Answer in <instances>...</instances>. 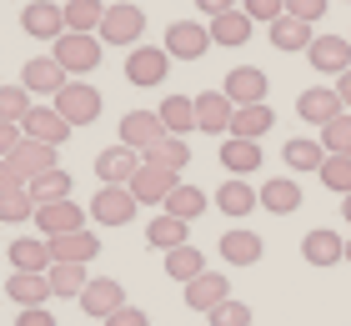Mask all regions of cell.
<instances>
[{"label": "cell", "mask_w": 351, "mask_h": 326, "mask_svg": "<svg viewBox=\"0 0 351 326\" xmlns=\"http://www.w3.org/2000/svg\"><path fill=\"white\" fill-rule=\"evenodd\" d=\"M101 45H121V51H136L141 36H146V10L121 0V5H106V21H101Z\"/></svg>", "instance_id": "1"}, {"label": "cell", "mask_w": 351, "mask_h": 326, "mask_svg": "<svg viewBox=\"0 0 351 326\" xmlns=\"http://www.w3.org/2000/svg\"><path fill=\"white\" fill-rule=\"evenodd\" d=\"M51 56L60 60V71L66 75H90L95 65H101V36H81V30H66L56 45H51Z\"/></svg>", "instance_id": "2"}, {"label": "cell", "mask_w": 351, "mask_h": 326, "mask_svg": "<svg viewBox=\"0 0 351 326\" xmlns=\"http://www.w3.org/2000/svg\"><path fill=\"white\" fill-rule=\"evenodd\" d=\"M21 30H25V36L30 40H60V36H66V5H60V0H30V5L21 10Z\"/></svg>", "instance_id": "3"}, {"label": "cell", "mask_w": 351, "mask_h": 326, "mask_svg": "<svg viewBox=\"0 0 351 326\" xmlns=\"http://www.w3.org/2000/svg\"><path fill=\"white\" fill-rule=\"evenodd\" d=\"M171 71V56H166V45H146L141 40L136 51H125V80L141 91H151V86H161Z\"/></svg>", "instance_id": "4"}, {"label": "cell", "mask_w": 351, "mask_h": 326, "mask_svg": "<svg viewBox=\"0 0 351 326\" xmlns=\"http://www.w3.org/2000/svg\"><path fill=\"white\" fill-rule=\"evenodd\" d=\"M51 106H56L71 126H95V121H101V91L86 86V80H71V86L60 91Z\"/></svg>", "instance_id": "5"}, {"label": "cell", "mask_w": 351, "mask_h": 326, "mask_svg": "<svg viewBox=\"0 0 351 326\" xmlns=\"http://www.w3.org/2000/svg\"><path fill=\"white\" fill-rule=\"evenodd\" d=\"M211 51V25L201 21H171L166 25V56L171 60H201Z\"/></svg>", "instance_id": "6"}, {"label": "cell", "mask_w": 351, "mask_h": 326, "mask_svg": "<svg viewBox=\"0 0 351 326\" xmlns=\"http://www.w3.org/2000/svg\"><path fill=\"white\" fill-rule=\"evenodd\" d=\"M171 130H166V121H161V110H125L121 116V145H131V151H141L146 156L156 141H166Z\"/></svg>", "instance_id": "7"}, {"label": "cell", "mask_w": 351, "mask_h": 326, "mask_svg": "<svg viewBox=\"0 0 351 326\" xmlns=\"http://www.w3.org/2000/svg\"><path fill=\"white\" fill-rule=\"evenodd\" d=\"M136 196H131V186H101L95 191V201H90V221L95 226H131V216H136Z\"/></svg>", "instance_id": "8"}, {"label": "cell", "mask_w": 351, "mask_h": 326, "mask_svg": "<svg viewBox=\"0 0 351 326\" xmlns=\"http://www.w3.org/2000/svg\"><path fill=\"white\" fill-rule=\"evenodd\" d=\"M121 306H131V301H125V286L116 281V276H90V286L81 291V312L95 316V321H106V316H116Z\"/></svg>", "instance_id": "9"}, {"label": "cell", "mask_w": 351, "mask_h": 326, "mask_svg": "<svg viewBox=\"0 0 351 326\" xmlns=\"http://www.w3.org/2000/svg\"><path fill=\"white\" fill-rule=\"evenodd\" d=\"M221 91L231 95V106H266V91H271V80L261 65H236V71L221 80Z\"/></svg>", "instance_id": "10"}, {"label": "cell", "mask_w": 351, "mask_h": 326, "mask_svg": "<svg viewBox=\"0 0 351 326\" xmlns=\"http://www.w3.org/2000/svg\"><path fill=\"white\" fill-rule=\"evenodd\" d=\"M341 110H346V106H341L337 86H311V91H301V95H296V116L306 121V126H316V130L331 126V121L341 116Z\"/></svg>", "instance_id": "11"}, {"label": "cell", "mask_w": 351, "mask_h": 326, "mask_svg": "<svg viewBox=\"0 0 351 326\" xmlns=\"http://www.w3.org/2000/svg\"><path fill=\"white\" fill-rule=\"evenodd\" d=\"M231 121H236V106L226 91H201L196 95V130L206 136H231Z\"/></svg>", "instance_id": "12"}, {"label": "cell", "mask_w": 351, "mask_h": 326, "mask_svg": "<svg viewBox=\"0 0 351 326\" xmlns=\"http://www.w3.org/2000/svg\"><path fill=\"white\" fill-rule=\"evenodd\" d=\"M21 86H25L30 95H51V101H56V95L71 86V75L60 71V60H56V56H36V60H25Z\"/></svg>", "instance_id": "13"}, {"label": "cell", "mask_w": 351, "mask_h": 326, "mask_svg": "<svg viewBox=\"0 0 351 326\" xmlns=\"http://www.w3.org/2000/svg\"><path fill=\"white\" fill-rule=\"evenodd\" d=\"M21 130H25V141H45V145H56V151H60V145L71 141V130H75V126L60 116L56 106H36V110H30V116L21 121Z\"/></svg>", "instance_id": "14"}, {"label": "cell", "mask_w": 351, "mask_h": 326, "mask_svg": "<svg viewBox=\"0 0 351 326\" xmlns=\"http://www.w3.org/2000/svg\"><path fill=\"white\" fill-rule=\"evenodd\" d=\"M146 166L141 161V151H131V145H106L101 156H95V176H101V186H131V176Z\"/></svg>", "instance_id": "15"}, {"label": "cell", "mask_w": 351, "mask_h": 326, "mask_svg": "<svg viewBox=\"0 0 351 326\" xmlns=\"http://www.w3.org/2000/svg\"><path fill=\"white\" fill-rule=\"evenodd\" d=\"M36 226L40 236H71V231H86V211L75 201H51V206H36Z\"/></svg>", "instance_id": "16"}, {"label": "cell", "mask_w": 351, "mask_h": 326, "mask_svg": "<svg viewBox=\"0 0 351 326\" xmlns=\"http://www.w3.org/2000/svg\"><path fill=\"white\" fill-rule=\"evenodd\" d=\"M306 60L316 65L322 75H346L351 71V36H316Z\"/></svg>", "instance_id": "17"}, {"label": "cell", "mask_w": 351, "mask_h": 326, "mask_svg": "<svg viewBox=\"0 0 351 326\" xmlns=\"http://www.w3.org/2000/svg\"><path fill=\"white\" fill-rule=\"evenodd\" d=\"M181 186V176L176 171H161V166H141L136 176H131V196L141 206H166V196Z\"/></svg>", "instance_id": "18"}, {"label": "cell", "mask_w": 351, "mask_h": 326, "mask_svg": "<svg viewBox=\"0 0 351 326\" xmlns=\"http://www.w3.org/2000/svg\"><path fill=\"white\" fill-rule=\"evenodd\" d=\"M15 171H21V181L30 186L36 176H45V171H56V145H45V141H21L15 151L5 156Z\"/></svg>", "instance_id": "19"}, {"label": "cell", "mask_w": 351, "mask_h": 326, "mask_svg": "<svg viewBox=\"0 0 351 326\" xmlns=\"http://www.w3.org/2000/svg\"><path fill=\"white\" fill-rule=\"evenodd\" d=\"M261 206V191L246 181V176H231V181L216 186V211L221 216H251Z\"/></svg>", "instance_id": "20"}, {"label": "cell", "mask_w": 351, "mask_h": 326, "mask_svg": "<svg viewBox=\"0 0 351 326\" xmlns=\"http://www.w3.org/2000/svg\"><path fill=\"white\" fill-rule=\"evenodd\" d=\"M5 296L25 312V306H45V301L56 296V291H51V276H45V271H10Z\"/></svg>", "instance_id": "21"}, {"label": "cell", "mask_w": 351, "mask_h": 326, "mask_svg": "<svg viewBox=\"0 0 351 326\" xmlns=\"http://www.w3.org/2000/svg\"><path fill=\"white\" fill-rule=\"evenodd\" d=\"M221 301H231V281L221 271H201L196 281L186 286V306L191 312H216Z\"/></svg>", "instance_id": "22"}, {"label": "cell", "mask_w": 351, "mask_h": 326, "mask_svg": "<svg viewBox=\"0 0 351 326\" xmlns=\"http://www.w3.org/2000/svg\"><path fill=\"white\" fill-rule=\"evenodd\" d=\"M261 211H271V216L301 211V181L296 176H271V181H261Z\"/></svg>", "instance_id": "23"}, {"label": "cell", "mask_w": 351, "mask_h": 326, "mask_svg": "<svg viewBox=\"0 0 351 326\" xmlns=\"http://www.w3.org/2000/svg\"><path fill=\"white\" fill-rule=\"evenodd\" d=\"M10 271H51L56 261H51V241L45 236H21V241H10Z\"/></svg>", "instance_id": "24"}, {"label": "cell", "mask_w": 351, "mask_h": 326, "mask_svg": "<svg viewBox=\"0 0 351 326\" xmlns=\"http://www.w3.org/2000/svg\"><path fill=\"white\" fill-rule=\"evenodd\" d=\"M90 256H101V236H95V231L51 236V261H71V266H86Z\"/></svg>", "instance_id": "25"}, {"label": "cell", "mask_w": 351, "mask_h": 326, "mask_svg": "<svg viewBox=\"0 0 351 326\" xmlns=\"http://www.w3.org/2000/svg\"><path fill=\"white\" fill-rule=\"evenodd\" d=\"M261 141H241V136H226L221 141V166H226L231 176H251V171H261Z\"/></svg>", "instance_id": "26"}, {"label": "cell", "mask_w": 351, "mask_h": 326, "mask_svg": "<svg viewBox=\"0 0 351 326\" xmlns=\"http://www.w3.org/2000/svg\"><path fill=\"white\" fill-rule=\"evenodd\" d=\"M301 256H306L311 266H337V261H346V241L337 231H326V226H316V231H306V241H301Z\"/></svg>", "instance_id": "27"}, {"label": "cell", "mask_w": 351, "mask_h": 326, "mask_svg": "<svg viewBox=\"0 0 351 326\" xmlns=\"http://www.w3.org/2000/svg\"><path fill=\"white\" fill-rule=\"evenodd\" d=\"M216 251H221V261H231V266H256L261 251H266V241L256 231H226Z\"/></svg>", "instance_id": "28"}, {"label": "cell", "mask_w": 351, "mask_h": 326, "mask_svg": "<svg viewBox=\"0 0 351 326\" xmlns=\"http://www.w3.org/2000/svg\"><path fill=\"white\" fill-rule=\"evenodd\" d=\"M251 15L246 10H226V15H216L211 21V45H226V51H236V45H246L251 40Z\"/></svg>", "instance_id": "29"}, {"label": "cell", "mask_w": 351, "mask_h": 326, "mask_svg": "<svg viewBox=\"0 0 351 326\" xmlns=\"http://www.w3.org/2000/svg\"><path fill=\"white\" fill-rule=\"evenodd\" d=\"M141 161H146V166H161V171H176V176H181V171L191 166V145H186V136H166V141H156Z\"/></svg>", "instance_id": "30"}, {"label": "cell", "mask_w": 351, "mask_h": 326, "mask_svg": "<svg viewBox=\"0 0 351 326\" xmlns=\"http://www.w3.org/2000/svg\"><path fill=\"white\" fill-rule=\"evenodd\" d=\"M311 40H316V30L306 25V21H296V15H281L276 25H271V45H276V51H311Z\"/></svg>", "instance_id": "31"}, {"label": "cell", "mask_w": 351, "mask_h": 326, "mask_svg": "<svg viewBox=\"0 0 351 326\" xmlns=\"http://www.w3.org/2000/svg\"><path fill=\"white\" fill-rule=\"evenodd\" d=\"M271 126H276V110H271V106H236L231 136H241V141H261Z\"/></svg>", "instance_id": "32"}, {"label": "cell", "mask_w": 351, "mask_h": 326, "mask_svg": "<svg viewBox=\"0 0 351 326\" xmlns=\"http://www.w3.org/2000/svg\"><path fill=\"white\" fill-rule=\"evenodd\" d=\"M186 236H191V221H181V216H156L151 226H146V241L156 251H176V246H186Z\"/></svg>", "instance_id": "33"}, {"label": "cell", "mask_w": 351, "mask_h": 326, "mask_svg": "<svg viewBox=\"0 0 351 326\" xmlns=\"http://www.w3.org/2000/svg\"><path fill=\"white\" fill-rule=\"evenodd\" d=\"M201 271H206V251H196L191 241H186V246H176V251H166V276H171V281L191 286Z\"/></svg>", "instance_id": "34"}, {"label": "cell", "mask_w": 351, "mask_h": 326, "mask_svg": "<svg viewBox=\"0 0 351 326\" xmlns=\"http://www.w3.org/2000/svg\"><path fill=\"white\" fill-rule=\"evenodd\" d=\"M71 171H45V176H36V181H30L25 191H30V201H36V206H51V201H71Z\"/></svg>", "instance_id": "35"}, {"label": "cell", "mask_w": 351, "mask_h": 326, "mask_svg": "<svg viewBox=\"0 0 351 326\" xmlns=\"http://www.w3.org/2000/svg\"><path fill=\"white\" fill-rule=\"evenodd\" d=\"M281 161H286L291 171H322V161H326V145H322V141H306V136H296V141H286Z\"/></svg>", "instance_id": "36"}, {"label": "cell", "mask_w": 351, "mask_h": 326, "mask_svg": "<svg viewBox=\"0 0 351 326\" xmlns=\"http://www.w3.org/2000/svg\"><path fill=\"white\" fill-rule=\"evenodd\" d=\"M161 121H166L171 136L196 130V101H191V95H166V101H161Z\"/></svg>", "instance_id": "37"}, {"label": "cell", "mask_w": 351, "mask_h": 326, "mask_svg": "<svg viewBox=\"0 0 351 326\" xmlns=\"http://www.w3.org/2000/svg\"><path fill=\"white\" fill-rule=\"evenodd\" d=\"M161 211H166V216H181V221H196L201 211H206V191L181 181V186H176V191L166 196V206H161Z\"/></svg>", "instance_id": "38"}, {"label": "cell", "mask_w": 351, "mask_h": 326, "mask_svg": "<svg viewBox=\"0 0 351 326\" xmlns=\"http://www.w3.org/2000/svg\"><path fill=\"white\" fill-rule=\"evenodd\" d=\"M101 21H106V5H101V0H66V25H71V30L95 36Z\"/></svg>", "instance_id": "39"}, {"label": "cell", "mask_w": 351, "mask_h": 326, "mask_svg": "<svg viewBox=\"0 0 351 326\" xmlns=\"http://www.w3.org/2000/svg\"><path fill=\"white\" fill-rule=\"evenodd\" d=\"M45 276H51V291H56V296H75V301H81V291L90 286V281H86V266H71V261H56Z\"/></svg>", "instance_id": "40"}, {"label": "cell", "mask_w": 351, "mask_h": 326, "mask_svg": "<svg viewBox=\"0 0 351 326\" xmlns=\"http://www.w3.org/2000/svg\"><path fill=\"white\" fill-rule=\"evenodd\" d=\"M30 110H36V95H30L25 86H0V121L21 126Z\"/></svg>", "instance_id": "41"}, {"label": "cell", "mask_w": 351, "mask_h": 326, "mask_svg": "<svg viewBox=\"0 0 351 326\" xmlns=\"http://www.w3.org/2000/svg\"><path fill=\"white\" fill-rule=\"evenodd\" d=\"M316 176H322V186H326V191H337V196H351V156H326Z\"/></svg>", "instance_id": "42"}, {"label": "cell", "mask_w": 351, "mask_h": 326, "mask_svg": "<svg viewBox=\"0 0 351 326\" xmlns=\"http://www.w3.org/2000/svg\"><path fill=\"white\" fill-rule=\"evenodd\" d=\"M322 145L326 156H351V110H341L331 126H322Z\"/></svg>", "instance_id": "43"}, {"label": "cell", "mask_w": 351, "mask_h": 326, "mask_svg": "<svg viewBox=\"0 0 351 326\" xmlns=\"http://www.w3.org/2000/svg\"><path fill=\"white\" fill-rule=\"evenodd\" d=\"M0 221H36L30 191H5V196H0Z\"/></svg>", "instance_id": "44"}, {"label": "cell", "mask_w": 351, "mask_h": 326, "mask_svg": "<svg viewBox=\"0 0 351 326\" xmlns=\"http://www.w3.org/2000/svg\"><path fill=\"white\" fill-rule=\"evenodd\" d=\"M211 316V326H251V306L246 301H221L216 312H206Z\"/></svg>", "instance_id": "45"}, {"label": "cell", "mask_w": 351, "mask_h": 326, "mask_svg": "<svg viewBox=\"0 0 351 326\" xmlns=\"http://www.w3.org/2000/svg\"><path fill=\"white\" fill-rule=\"evenodd\" d=\"M241 10L251 15V21H266V25H276L281 15H286V0H241Z\"/></svg>", "instance_id": "46"}, {"label": "cell", "mask_w": 351, "mask_h": 326, "mask_svg": "<svg viewBox=\"0 0 351 326\" xmlns=\"http://www.w3.org/2000/svg\"><path fill=\"white\" fill-rule=\"evenodd\" d=\"M286 15H296V21L316 25V21L326 15V0H286Z\"/></svg>", "instance_id": "47"}, {"label": "cell", "mask_w": 351, "mask_h": 326, "mask_svg": "<svg viewBox=\"0 0 351 326\" xmlns=\"http://www.w3.org/2000/svg\"><path fill=\"white\" fill-rule=\"evenodd\" d=\"M106 326H151V316L141 312V306H121L116 316H106Z\"/></svg>", "instance_id": "48"}, {"label": "cell", "mask_w": 351, "mask_h": 326, "mask_svg": "<svg viewBox=\"0 0 351 326\" xmlns=\"http://www.w3.org/2000/svg\"><path fill=\"white\" fill-rule=\"evenodd\" d=\"M25 141V130L21 126H10V121H0V161H5L10 151H15V145H21Z\"/></svg>", "instance_id": "49"}, {"label": "cell", "mask_w": 351, "mask_h": 326, "mask_svg": "<svg viewBox=\"0 0 351 326\" xmlns=\"http://www.w3.org/2000/svg\"><path fill=\"white\" fill-rule=\"evenodd\" d=\"M15 326H56V316L45 312V306H25V312L15 316Z\"/></svg>", "instance_id": "50"}, {"label": "cell", "mask_w": 351, "mask_h": 326, "mask_svg": "<svg viewBox=\"0 0 351 326\" xmlns=\"http://www.w3.org/2000/svg\"><path fill=\"white\" fill-rule=\"evenodd\" d=\"M5 191H25V181H21V171H15L10 161H0V196Z\"/></svg>", "instance_id": "51"}, {"label": "cell", "mask_w": 351, "mask_h": 326, "mask_svg": "<svg viewBox=\"0 0 351 326\" xmlns=\"http://www.w3.org/2000/svg\"><path fill=\"white\" fill-rule=\"evenodd\" d=\"M196 10H206L216 21V15H226V10H236V0H196Z\"/></svg>", "instance_id": "52"}, {"label": "cell", "mask_w": 351, "mask_h": 326, "mask_svg": "<svg viewBox=\"0 0 351 326\" xmlns=\"http://www.w3.org/2000/svg\"><path fill=\"white\" fill-rule=\"evenodd\" d=\"M337 95H341V106L351 110V71H346V75H337Z\"/></svg>", "instance_id": "53"}, {"label": "cell", "mask_w": 351, "mask_h": 326, "mask_svg": "<svg viewBox=\"0 0 351 326\" xmlns=\"http://www.w3.org/2000/svg\"><path fill=\"white\" fill-rule=\"evenodd\" d=\"M341 216L351 221V196H341Z\"/></svg>", "instance_id": "54"}, {"label": "cell", "mask_w": 351, "mask_h": 326, "mask_svg": "<svg viewBox=\"0 0 351 326\" xmlns=\"http://www.w3.org/2000/svg\"><path fill=\"white\" fill-rule=\"evenodd\" d=\"M346 261H351V241H346Z\"/></svg>", "instance_id": "55"}, {"label": "cell", "mask_w": 351, "mask_h": 326, "mask_svg": "<svg viewBox=\"0 0 351 326\" xmlns=\"http://www.w3.org/2000/svg\"><path fill=\"white\" fill-rule=\"evenodd\" d=\"M60 5H66V0H60Z\"/></svg>", "instance_id": "56"}]
</instances>
